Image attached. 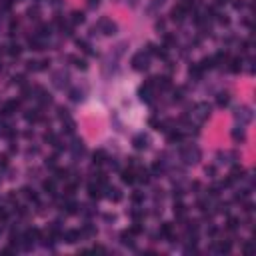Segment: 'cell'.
I'll return each instance as SVG.
<instances>
[{"label": "cell", "mask_w": 256, "mask_h": 256, "mask_svg": "<svg viewBox=\"0 0 256 256\" xmlns=\"http://www.w3.org/2000/svg\"><path fill=\"white\" fill-rule=\"evenodd\" d=\"M90 4H92V6H94V4H98V0H90Z\"/></svg>", "instance_id": "obj_6"}, {"label": "cell", "mask_w": 256, "mask_h": 256, "mask_svg": "<svg viewBox=\"0 0 256 256\" xmlns=\"http://www.w3.org/2000/svg\"><path fill=\"white\" fill-rule=\"evenodd\" d=\"M134 142H136V148H142V146H146V138H142V136H138V138H136Z\"/></svg>", "instance_id": "obj_4"}, {"label": "cell", "mask_w": 256, "mask_h": 256, "mask_svg": "<svg viewBox=\"0 0 256 256\" xmlns=\"http://www.w3.org/2000/svg\"><path fill=\"white\" fill-rule=\"evenodd\" d=\"M100 26L104 28V34H112V32H114V28H116V26H114L110 20H106V18H104V20H100Z\"/></svg>", "instance_id": "obj_2"}, {"label": "cell", "mask_w": 256, "mask_h": 256, "mask_svg": "<svg viewBox=\"0 0 256 256\" xmlns=\"http://www.w3.org/2000/svg\"><path fill=\"white\" fill-rule=\"evenodd\" d=\"M162 234H164V236H170V234H172V228H170V224H164V228H162Z\"/></svg>", "instance_id": "obj_5"}, {"label": "cell", "mask_w": 256, "mask_h": 256, "mask_svg": "<svg viewBox=\"0 0 256 256\" xmlns=\"http://www.w3.org/2000/svg\"><path fill=\"white\" fill-rule=\"evenodd\" d=\"M132 64H134V68H136V70L146 68V56H144V52H140V54L134 56V58H132Z\"/></svg>", "instance_id": "obj_1"}, {"label": "cell", "mask_w": 256, "mask_h": 256, "mask_svg": "<svg viewBox=\"0 0 256 256\" xmlns=\"http://www.w3.org/2000/svg\"><path fill=\"white\" fill-rule=\"evenodd\" d=\"M122 180H124V182H132V180H134V174L130 172V170H126V172L122 174Z\"/></svg>", "instance_id": "obj_3"}]
</instances>
